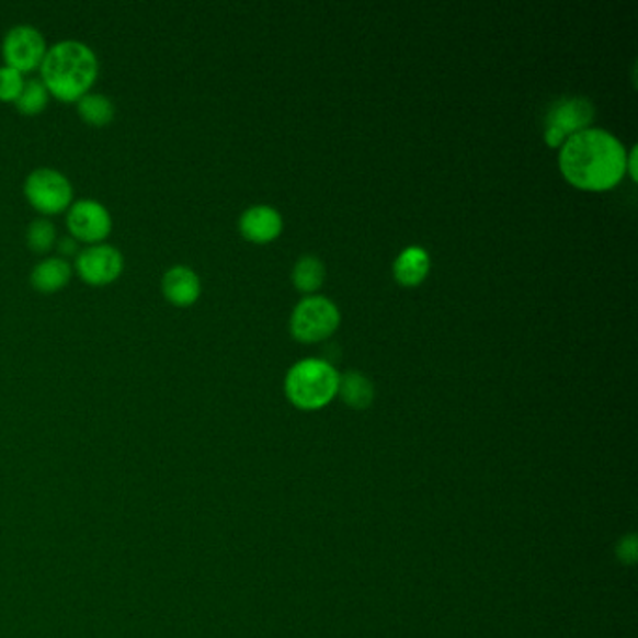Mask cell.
Here are the masks:
<instances>
[{
	"label": "cell",
	"mask_w": 638,
	"mask_h": 638,
	"mask_svg": "<svg viewBox=\"0 0 638 638\" xmlns=\"http://www.w3.org/2000/svg\"><path fill=\"white\" fill-rule=\"evenodd\" d=\"M624 145L605 129L588 128L571 135L560 150V169L569 184L588 192H605L626 174Z\"/></svg>",
	"instance_id": "6da1fadb"
},
{
	"label": "cell",
	"mask_w": 638,
	"mask_h": 638,
	"mask_svg": "<svg viewBox=\"0 0 638 638\" xmlns=\"http://www.w3.org/2000/svg\"><path fill=\"white\" fill-rule=\"evenodd\" d=\"M42 83L49 94L65 102H77L96 83V53L79 39H62L53 44L39 65Z\"/></svg>",
	"instance_id": "7a4b0ae2"
},
{
	"label": "cell",
	"mask_w": 638,
	"mask_h": 638,
	"mask_svg": "<svg viewBox=\"0 0 638 638\" xmlns=\"http://www.w3.org/2000/svg\"><path fill=\"white\" fill-rule=\"evenodd\" d=\"M339 375L324 360H301L285 378L288 401L301 410L326 407L338 394Z\"/></svg>",
	"instance_id": "3957f363"
},
{
	"label": "cell",
	"mask_w": 638,
	"mask_h": 638,
	"mask_svg": "<svg viewBox=\"0 0 638 638\" xmlns=\"http://www.w3.org/2000/svg\"><path fill=\"white\" fill-rule=\"evenodd\" d=\"M341 315L333 301L322 296H309L294 307L290 332L304 343H317L330 338L339 326Z\"/></svg>",
	"instance_id": "277c9868"
},
{
	"label": "cell",
	"mask_w": 638,
	"mask_h": 638,
	"mask_svg": "<svg viewBox=\"0 0 638 638\" xmlns=\"http://www.w3.org/2000/svg\"><path fill=\"white\" fill-rule=\"evenodd\" d=\"M26 201L42 214H58L70 208V180L53 167H38L25 180Z\"/></svg>",
	"instance_id": "5b68a950"
},
{
	"label": "cell",
	"mask_w": 638,
	"mask_h": 638,
	"mask_svg": "<svg viewBox=\"0 0 638 638\" xmlns=\"http://www.w3.org/2000/svg\"><path fill=\"white\" fill-rule=\"evenodd\" d=\"M594 116V105L586 98H562L549 109L545 122V143L552 148L560 147L571 135L588 129Z\"/></svg>",
	"instance_id": "8992f818"
},
{
	"label": "cell",
	"mask_w": 638,
	"mask_h": 638,
	"mask_svg": "<svg viewBox=\"0 0 638 638\" xmlns=\"http://www.w3.org/2000/svg\"><path fill=\"white\" fill-rule=\"evenodd\" d=\"M47 45L44 34L33 25H15L8 31L2 39V55L8 66H12L21 73L34 70L42 65Z\"/></svg>",
	"instance_id": "52a82bcc"
},
{
	"label": "cell",
	"mask_w": 638,
	"mask_h": 638,
	"mask_svg": "<svg viewBox=\"0 0 638 638\" xmlns=\"http://www.w3.org/2000/svg\"><path fill=\"white\" fill-rule=\"evenodd\" d=\"M66 224L71 237L89 243H100L113 229V217L107 206L94 198H79L68 208Z\"/></svg>",
	"instance_id": "ba28073f"
},
{
	"label": "cell",
	"mask_w": 638,
	"mask_h": 638,
	"mask_svg": "<svg viewBox=\"0 0 638 638\" xmlns=\"http://www.w3.org/2000/svg\"><path fill=\"white\" fill-rule=\"evenodd\" d=\"M77 272L90 285H107L115 282L124 270V255L111 243H90L81 249L76 261Z\"/></svg>",
	"instance_id": "9c48e42d"
},
{
	"label": "cell",
	"mask_w": 638,
	"mask_h": 638,
	"mask_svg": "<svg viewBox=\"0 0 638 638\" xmlns=\"http://www.w3.org/2000/svg\"><path fill=\"white\" fill-rule=\"evenodd\" d=\"M161 293L174 306H192L201 296V277L190 266L176 264L161 277Z\"/></svg>",
	"instance_id": "30bf717a"
},
{
	"label": "cell",
	"mask_w": 638,
	"mask_h": 638,
	"mask_svg": "<svg viewBox=\"0 0 638 638\" xmlns=\"http://www.w3.org/2000/svg\"><path fill=\"white\" fill-rule=\"evenodd\" d=\"M283 219L272 206L257 205L243 212L240 217V232L251 242L266 243L280 237Z\"/></svg>",
	"instance_id": "8fae6325"
},
{
	"label": "cell",
	"mask_w": 638,
	"mask_h": 638,
	"mask_svg": "<svg viewBox=\"0 0 638 638\" xmlns=\"http://www.w3.org/2000/svg\"><path fill=\"white\" fill-rule=\"evenodd\" d=\"M71 266L65 257H45L31 272V283L39 293H55L70 282Z\"/></svg>",
	"instance_id": "7c38bea8"
},
{
	"label": "cell",
	"mask_w": 638,
	"mask_h": 638,
	"mask_svg": "<svg viewBox=\"0 0 638 638\" xmlns=\"http://www.w3.org/2000/svg\"><path fill=\"white\" fill-rule=\"evenodd\" d=\"M429 269H431V259H429L428 251L412 246L397 257L396 264H394V275H396L397 282L405 287H415L428 277Z\"/></svg>",
	"instance_id": "4fadbf2b"
},
{
	"label": "cell",
	"mask_w": 638,
	"mask_h": 638,
	"mask_svg": "<svg viewBox=\"0 0 638 638\" xmlns=\"http://www.w3.org/2000/svg\"><path fill=\"white\" fill-rule=\"evenodd\" d=\"M338 391L351 409H367L375 399V388L369 378H365L357 371H349L343 377H339Z\"/></svg>",
	"instance_id": "5bb4252c"
},
{
	"label": "cell",
	"mask_w": 638,
	"mask_h": 638,
	"mask_svg": "<svg viewBox=\"0 0 638 638\" xmlns=\"http://www.w3.org/2000/svg\"><path fill=\"white\" fill-rule=\"evenodd\" d=\"M77 111L90 126H105L115 118V103L100 92H87L77 100Z\"/></svg>",
	"instance_id": "9a60e30c"
},
{
	"label": "cell",
	"mask_w": 638,
	"mask_h": 638,
	"mask_svg": "<svg viewBox=\"0 0 638 638\" xmlns=\"http://www.w3.org/2000/svg\"><path fill=\"white\" fill-rule=\"evenodd\" d=\"M324 264L315 255H304L294 264V287L301 293H314L324 282Z\"/></svg>",
	"instance_id": "2e32d148"
},
{
	"label": "cell",
	"mask_w": 638,
	"mask_h": 638,
	"mask_svg": "<svg viewBox=\"0 0 638 638\" xmlns=\"http://www.w3.org/2000/svg\"><path fill=\"white\" fill-rule=\"evenodd\" d=\"M49 102V90L45 89L42 79H25L20 96L15 98V107L25 115H38Z\"/></svg>",
	"instance_id": "e0dca14e"
},
{
	"label": "cell",
	"mask_w": 638,
	"mask_h": 638,
	"mask_svg": "<svg viewBox=\"0 0 638 638\" xmlns=\"http://www.w3.org/2000/svg\"><path fill=\"white\" fill-rule=\"evenodd\" d=\"M55 242H57V229H55V225L49 219L39 217V219L31 221L29 229H26L29 248L42 253V251H47V249L52 248Z\"/></svg>",
	"instance_id": "ac0fdd59"
},
{
	"label": "cell",
	"mask_w": 638,
	"mask_h": 638,
	"mask_svg": "<svg viewBox=\"0 0 638 638\" xmlns=\"http://www.w3.org/2000/svg\"><path fill=\"white\" fill-rule=\"evenodd\" d=\"M25 84V77L20 70L12 66H0V100L4 102H15L20 96L21 89Z\"/></svg>",
	"instance_id": "d6986e66"
},
{
	"label": "cell",
	"mask_w": 638,
	"mask_h": 638,
	"mask_svg": "<svg viewBox=\"0 0 638 638\" xmlns=\"http://www.w3.org/2000/svg\"><path fill=\"white\" fill-rule=\"evenodd\" d=\"M616 555H618L622 563H635L637 560V542L635 536H627L618 543L616 547Z\"/></svg>",
	"instance_id": "ffe728a7"
},
{
	"label": "cell",
	"mask_w": 638,
	"mask_h": 638,
	"mask_svg": "<svg viewBox=\"0 0 638 638\" xmlns=\"http://www.w3.org/2000/svg\"><path fill=\"white\" fill-rule=\"evenodd\" d=\"M58 251L62 255H73L77 253V240L73 237H65L58 240Z\"/></svg>",
	"instance_id": "44dd1931"
},
{
	"label": "cell",
	"mask_w": 638,
	"mask_h": 638,
	"mask_svg": "<svg viewBox=\"0 0 638 638\" xmlns=\"http://www.w3.org/2000/svg\"><path fill=\"white\" fill-rule=\"evenodd\" d=\"M629 169L633 180H637V148H633L629 158L626 160V171Z\"/></svg>",
	"instance_id": "7402d4cb"
}]
</instances>
